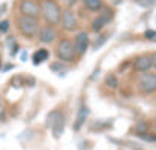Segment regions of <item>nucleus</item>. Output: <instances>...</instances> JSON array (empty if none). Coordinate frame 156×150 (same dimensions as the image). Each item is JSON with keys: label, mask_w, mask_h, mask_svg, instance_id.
<instances>
[{"label": "nucleus", "mask_w": 156, "mask_h": 150, "mask_svg": "<svg viewBox=\"0 0 156 150\" xmlns=\"http://www.w3.org/2000/svg\"><path fill=\"white\" fill-rule=\"evenodd\" d=\"M144 35H145L148 40H153V38L156 37V31H153V29H147V31L144 32Z\"/></svg>", "instance_id": "nucleus-22"}, {"label": "nucleus", "mask_w": 156, "mask_h": 150, "mask_svg": "<svg viewBox=\"0 0 156 150\" xmlns=\"http://www.w3.org/2000/svg\"><path fill=\"white\" fill-rule=\"evenodd\" d=\"M135 130H136V133H138V135L147 133V130H148V124H147V123H144V121H139V123L135 126Z\"/></svg>", "instance_id": "nucleus-17"}, {"label": "nucleus", "mask_w": 156, "mask_h": 150, "mask_svg": "<svg viewBox=\"0 0 156 150\" xmlns=\"http://www.w3.org/2000/svg\"><path fill=\"white\" fill-rule=\"evenodd\" d=\"M84 6L89 9V11H100L103 8V2L101 0H83Z\"/></svg>", "instance_id": "nucleus-14"}, {"label": "nucleus", "mask_w": 156, "mask_h": 150, "mask_svg": "<svg viewBox=\"0 0 156 150\" xmlns=\"http://www.w3.org/2000/svg\"><path fill=\"white\" fill-rule=\"evenodd\" d=\"M107 23H109V16H107V14H101V16H98V17L94 20L92 29H94L95 32H100Z\"/></svg>", "instance_id": "nucleus-12"}, {"label": "nucleus", "mask_w": 156, "mask_h": 150, "mask_svg": "<svg viewBox=\"0 0 156 150\" xmlns=\"http://www.w3.org/2000/svg\"><path fill=\"white\" fill-rule=\"evenodd\" d=\"M40 14H43V17L49 26H55L60 23L61 8L55 0H43L40 5Z\"/></svg>", "instance_id": "nucleus-1"}, {"label": "nucleus", "mask_w": 156, "mask_h": 150, "mask_svg": "<svg viewBox=\"0 0 156 150\" xmlns=\"http://www.w3.org/2000/svg\"><path fill=\"white\" fill-rule=\"evenodd\" d=\"M48 57H49V52H48L46 49H38V51L32 55V63H34V64H40V63H43L44 60H48Z\"/></svg>", "instance_id": "nucleus-13"}, {"label": "nucleus", "mask_w": 156, "mask_h": 150, "mask_svg": "<svg viewBox=\"0 0 156 150\" xmlns=\"http://www.w3.org/2000/svg\"><path fill=\"white\" fill-rule=\"evenodd\" d=\"M63 67H64V66H63L61 63H54V64H51V69L55 70V72H57V70H61Z\"/></svg>", "instance_id": "nucleus-23"}, {"label": "nucleus", "mask_w": 156, "mask_h": 150, "mask_svg": "<svg viewBox=\"0 0 156 150\" xmlns=\"http://www.w3.org/2000/svg\"><path fill=\"white\" fill-rule=\"evenodd\" d=\"M75 2H76V0H66V3H67L69 6H72V5H73Z\"/></svg>", "instance_id": "nucleus-24"}, {"label": "nucleus", "mask_w": 156, "mask_h": 150, "mask_svg": "<svg viewBox=\"0 0 156 150\" xmlns=\"http://www.w3.org/2000/svg\"><path fill=\"white\" fill-rule=\"evenodd\" d=\"M19 28L26 37H34L38 34V20L31 19V17H20L19 19Z\"/></svg>", "instance_id": "nucleus-3"}, {"label": "nucleus", "mask_w": 156, "mask_h": 150, "mask_svg": "<svg viewBox=\"0 0 156 150\" xmlns=\"http://www.w3.org/2000/svg\"><path fill=\"white\" fill-rule=\"evenodd\" d=\"M72 41H73V46H75L76 54L83 55L87 51V46H89V35L84 31L83 32H78L76 37H75V40H72Z\"/></svg>", "instance_id": "nucleus-8"}, {"label": "nucleus", "mask_w": 156, "mask_h": 150, "mask_svg": "<svg viewBox=\"0 0 156 150\" xmlns=\"http://www.w3.org/2000/svg\"><path fill=\"white\" fill-rule=\"evenodd\" d=\"M8 29H9V20L0 22V32H8Z\"/></svg>", "instance_id": "nucleus-20"}, {"label": "nucleus", "mask_w": 156, "mask_h": 150, "mask_svg": "<svg viewBox=\"0 0 156 150\" xmlns=\"http://www.w3.org/2000/svg\"><path fill=\"white\" fill-rule=\"evenodd\" d=\"M107 38H109V35H106V34H100L97 38H95V41H94V45H92V48H94V51H98L106 41H107Z\"/></svg>", "instance_id": "nucleus-16"}, {"label": "nucleus", "mask_w": 156, "mask_h": 150, "mask_svg": "<svg viewBox=\"0 0 156 150\" xmlns=\"http://www.w3.org/2000/svg\"><path fill=\"white\" fill-rule=\"evenodd\" d=\"M133 67H135V70L145 73V72H148V70L153 67V61H151L150 57H147V55H139V57L135 58Z\"/></svg>", "instance_id": "nucleus-9"}, {"label": "nucleus", "mask_w": 156, "mask_h": 150, "mask_svg": "<svg viewBox=\"0 0 156 150\" xmlns=\"http://www.w3.org/2000/svg\"><path fill=\"white\" fill-rule=\"evenodd\" d=\"M57 57L61 63H69L72 61L75 57H76V51H75V46H73V41L70 38H63L58 41V46H57Z\"/></svg>", "instance_id": "nucleus-2"}, {"label": "nucleus", "mask_w": 156, "mask_h": 150, "mask_svg": "<svg viewBox=\"0 0 156 150\" xmlns=\"http://www.w3.org/2000/svg\"><path fill=\"white\" fill-rule=\"evenodd\" d=\"M139 91L144 94H153L156 91V75L154 73H148L145 72L144 75L139 77Z\"/></svg>", "instance_id": "nucleus-5"}, {"label": "nucleus", "mask_w": 156, "mask_h": 150, "mask_svg": "<svg viewBox=\"0 0 156 150\" xmlns=\"http://www.w3.org/2000/svg\"><path fill=\"white\" fill-rule=\"evenodd\" d=\"M55 115H57V110H52V112L48 115V120H46V126H48V127H51V124H52V121H54Z\"/></svg>", "instance_id": "nucleus-21"}, {"label": "nucleus", "mask_w": 156, "mask_h": 150, "mask_svg": "<svg viewBox=\"0 0 156 150\" xmlns=\"http://www.w3.org/2000/svg\"><path fill=\"white\" fill-rule=\"evenodd\" d=\"M87 115H89V109H87V107H86L84 104H81L80 110H78V115H76V121H75V126H73V129H75V130H80V129H81V126L84 124V121H86Z\"/></svg>", "instance_id": "nucleus-11"}, {"label": "nucleus", "mask_w": 156, "mask_h": 150, "mask_svg": "<svg viewBox=\"0 0 156 150\" xmlns=\"http://www.w3.org/2000/svg\"><path fill=\"white\" fill-rule=\"evenodd\" d=\"M142 141H148V142H154L156 141V138H154V135H148V133H142V135H138Z\"/></svg>", "instance_id": "nucleus-19"}, {"label": "nucleus", "mask_w": 156, "mask_h": 150, "mask_svg": "<svg viewBox=\"0 0 156 150\" xmlns=\"http://www.w3.org/2000/svg\"><path fill=\"white\" fill-rule=\"evenodd\" d=\"M64 126H66L64 115H63V112L57 110V115H55V118H54V121H52V124H51V127H52V135H54L55 139H58V138L63 135Z\"/></svg>", "instance_id": "nucleus-7"}, {"label": "nucleus", "mask_w": 156, "mask_h": 150, "mask_svg": "<svg viewBox=\"0 0 156 150\" xmlns=\"http://www.w3.org/2000/svg\"><path fill=\"white\" fill-rule=\"evenodd\" d=\"M60 22H61V25H63V28L66 31H73V29H76V25H78L76 16H75V12L72 9H64L63 14H61Z\"/></svg>", "instance_id": "nucleus-6"}, {"label": "nucleus", "mask_w": 156, "mask_h": 150, "mask_svg": "<svg viewBox=\"0 0 156 150\" xmlns=\"http://www.w3.org/2000/svg\"><path fill=\"white\" fill-rule=\"evenodd\" d=\"M19 11L22 14V17H31V19H37L40 16V5L34 0H23L19 5Z\"/></svg>", "instance_id": "nucleus-4"}, {"label": "nucleus", "mask_w": 156, "mask_h": 150, "mask_svg": "<svg viewBox=\"0 0 156 150\" xmlns=\"http://www.w3.org/2000/svg\"><path fill=\"white\" fill-rule=\"evenodd\" d=\"M133 2L141 8H151L154 5V0H133Z\"/></svg>", "instance_id": "nucleus-18"}, {"label": "nucleus", "mask_w": 156, "mask_h": 150, "mask_svg": "<svg viewBox=\"0 0 156 150\" xmlns=\"http://www.w3.org/2000/svg\"><path fill=\"white\" fill-rule=\"evenodd\" d=\"M106 86L107 88H110V89H116L118 88V78H116V75H113V73H109L107 77H106Z\"/></svg>", "instance_id": "nucleus-15"}, {"label": "nucleus", "mask_w": 156, "mask_h": 150, "mask_svg": "<svg viewBox=\"0 0 156 150\" xmlns=\"http://www.w3.org/2000/svg\"><path fill=\"white\" fill-rule=\"evenodd\" d=\"M57 38V32H55V29L52 28V26H43L41 29H38V40L41 41V43H44V45H49V43H52L54 40Z\"/></svg>", "instance_id": "nucleus-10"}, {"label": "nucleus", "mask_w": 156, "mask_h": 150, "mask_svg": "<svg viewBox=\"0 0 156 150\" xmlns=\"http://www.w3.org/2000/svg\"><path fill=\"white\" fill-rule=\"evenodd\" d=\"M12 67H14V66H12V64H6V66H5V69H3V70H9V69H12Z\"/></svg>", "instance_id": "nucleus-25"}]
</instances>
